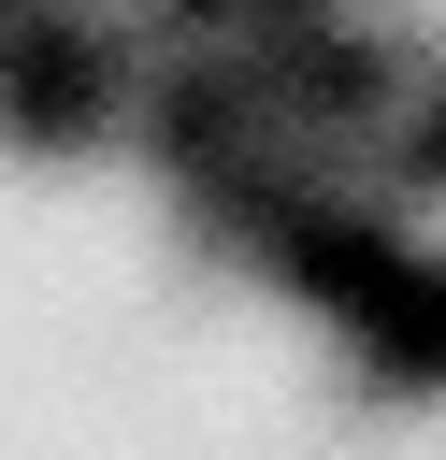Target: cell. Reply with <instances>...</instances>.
Listing matches in <instances>:
<instances>
[{
  "mask_svg": "<svg viewBox=\"0 0 446 460\" xmlns=\"http://www.w3.org/2000/svg\"><path fill=\"white\" fill-rule=\"evenodd\" d=\"M317 288H345L374 331L403 345H446V129L417 158H388V187L360 201V230L317 259Z\"/></svg>",
  "mask_w": 446,
  "mask_h": 460,
  "instance_id": "cell-1",
  "label": "cell"
}]
</instances>
